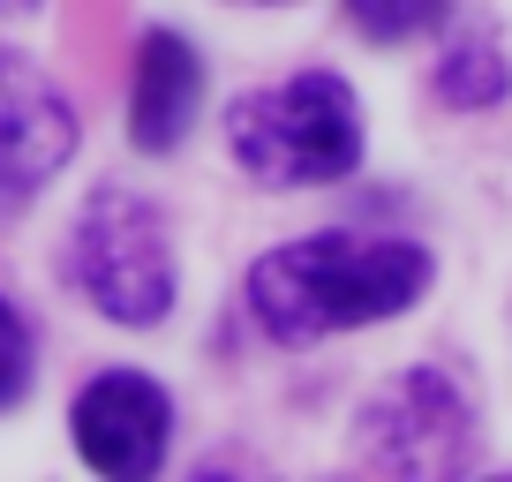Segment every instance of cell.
I'll list each match as a JSON object with an SVG mask.
<instances>
[{
  "label": "cell",
  "instance_id": "9c48e42d",
  "mask_svg": "<svg viewBox=\"0 0 512 482\" xmlns=\"http://www.w3.org/2000/svg\"><path fill=\"white\" fill-rule=\"evenodd\" d=\"M347 16L377 46H407V38H430L445 23V0H347Z\"/></svg>",
  "mask_w": 512,
  "mask_h": 482
},
{
  "label": "cell",
  "instance_id": "5b68a950",
  "mask_svg": "<svg viewBox=\"0 0 512 482\" xmlns=\"http://www.w3.org/2000/svg\"><path fill=\"white\" fill-rule=\"evenodd\" d=\"M76 151V113L46 76L0 53V219L31 204Z\"/></svg>",
  "mask_w": 512,
  "mask_h": 482
},
{
  "label": "cell",
  "instance_id": "30bf717a",
  "mask_svg": "<svg viewBox=\"0 0 512 482\" xmlns=\"http://www.w3.org/2000/svg\"><path fill=\"white\" fill-rule=\"evenodd\" d=\"M23 392H31V332H23V317L0 294V407H16Z\"/></svg>",
  "mask_w": 512,
  "mask_h": 482
},
{
  "label": "cell",
  "instance_id": "277c9868",
  "mask_svg": "<svg viewBox=\"0 0 512 482\" xmlns=\"http://www.w3.org/2000/svg\"><path fill=\"white\" fill-rule=\"evenodd\" d=\"M362 460L384 475H460L475 467V422L452 377L407 370L400 385H384L362 415Z\"/></svg>",
  "mask_w": 512,
  "mask_h": 482
},
{
  "label": "cell",
  "instance_id": "7a4b0ae2",
  "mask_svg": "<svg viewBox=\"0 0 512 482\" xmlns=\"http://www.w3.org/2000/svg\"><path fill=\"white\" fill-rule=\"evenodd\" d=\"M226 144H234L241 174H256L264 189H317L362 166V113L332 68H302L272 91L234 98Z\"/></svg>",
  "mask_w": 512,
  "mask_h": 482
},
{
  "label": "cell",
  "instance_id": "3957f363",
  "mask_svg": "<svg viewBox=\"0 0 512 482\" xmlns=\"http://www.w3.org/2000/svg\"><path fill=\"white\" fill-rule=\"evenodd\" d=\"M68 279L91 294L98 317L113 324H159L174 309V249H166V226L144 196H91L68 234Z\"/></svg>",
  "mask_w": 512,
  "mask_h": 482
},
{
  "label": "cell",
  "instance_id": "ba28073f",
  "mask_svg": "<svg viewBox=\"0 0 512 482\" xmlns=\"http://www.w3.org/2000/svg\"><path fill=\"white\" fill-rule=\"evenodd\" d=\"M505 83H512V68H505V46H497V38H460V46L437 61V98H445V106H497Z\"/></svg>",
  "mask_w": 512,
  "mask_h": 482
},
{
  "label": "cell",
  "instance_id": "52a82bcc",
  "mask_svg": "<svg viewBox=\"0 0 512 482\" xmlns=\"http://www.w3.org/2000/svg\"><path fill=\"white\" fill-rule=\"evenodd\" d=\"M204 98V61L189 38L174 31H144L136 46V83H128V144L136 151H174L196 121Z\"/></svg>",
  "mask_w": 512,
  "mask_h": 482
},
{
  "label": "cell",
  "instance_id": "8992f818",
  "mask_svg": "<svg viewBox=\"0 0 512 482\" xmlns=\"http://www.w3.org/2000/svg\"><path fill=\"white\" fill-rule=\"evenodd\" d=\"M166 392L136 370H106L83 385L76 400V452L98 467V475H151L166 460Z\"/></svg>",
  "mask_w": 512,
  "mask_h": 482
},
{
  "label": "cell",
  "instance_id": "6da1fadb",
  "mask_svg": "<svg viewBox=\"0 0 512 482\" xmlns=\"http://www.w3.org/2000/svg\"><path fill=\"white\" fill-rule=\"evenodd\" d=\"M430 287V249L400 234H309L287 241L249 272V309L272 339H324L354 324L400 317Z\"/></svg>",
  "mask_w": 512,
  "mask_h": 482
},
{
  "label": "cell",
  "instance_id": "8fae6325",
  "mask_svg": "<svg viewBox=\"0 0 512 482\" xmlns=\"http://www.w3.org/2000/svg\"><path fill=\"white\" fill-rule=\"evenodd\" d=\"M0 8H38V0H0Z\"/></svg>",
  "mask_w": 512,
  "mask_h": 482
}]
</instances>
